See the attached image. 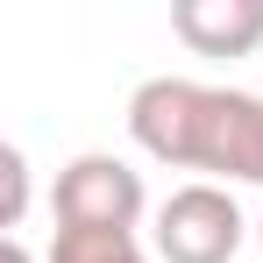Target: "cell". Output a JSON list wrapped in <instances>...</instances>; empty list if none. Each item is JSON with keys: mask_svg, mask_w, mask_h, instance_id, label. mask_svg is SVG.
Segmentation results:
<instances>
[{"mask_svg": "<svg viewBox=\"0 0 263 263\" xmlns=\"http://www.w3.org/2000/svg\"><path fill=\"white\" fill-rule=\"evenodd\" d=\"M0 185H7V206H0V228L14 235V228H22V214H29V157H22L14 142L0 149Z\"/></svg>", "mask_w": 263, "mask_h": 263, "instance_id": "8992f818", "label": "cell"}, {"mask_svg": "<svg viewBox=\"0 0 263 263\" xmlns=\"http://www.w3.org/2000/svg\"><path fill=\"white\" fill-rule=\"evenodd\" d=\"M128 135L142 157L171 171H206L263 185V92L199 86V79H142L128 92Z\"/></svg>", "mask_w": 263, "mask_h": 263, "instance_id": "6da1fadb", "label": "cell"}, {"mask_svg": "<svg viewBox=\"0 0 263 263\" xmlns=\"http://www.w3.org/2000/svg\"><path fill=\"white\" fill-rule=\"evenodd\" d=\"M0 263H36V256H29V242H22V235H7V242H0Z\"/></svg>", "mask_w": 263, "mask_h": 263, "instance_id": "52a82bcc", "label": "cell"}, {"mask_svg": "<svg viewBox=\"0 0 263 263\" xmlns=\"http://www.w3.org/2000/svg\"><path fill=\"white\" fill-rule=\"evenodd\" d=\"M256 249H263V220H256Z\"/></svg>", "mask_w": 263, "mask_h": 263, "instance_id": "ba28073f", "label": "cell"}, {"mask_svg": "<svg viewBox=\"0 0 263 263\" xmlns=\"http://www.w3.org/2000/svg\"><path fill=\"white\" fill-rule=\"evenodd\" d=\"M50 214L57 228H135L142 235V214H149V192H142V171L114 149H86L71 157L57 185H50Z\"/></svg>", "mask_w": 263, "mask_h": 263, "instance_id": "3957f363", "label": "cell"}, {"mask_svg": "<svg viewBox=\"0 0 263 263\" xmlns=\"http://www.w3.org/2000/svg\"><path fill=\"white\" fill-rule=\"evenodd\" d=\"M171 36L192 57H249L263 43V0H171Z\"/></svg>", "mask_w": 263, "mask_h": 263, "instance_id": "277c9868", "label": "cell"}, {"mask_svg": "<svg viewBox=\"0 0 263 263\" xmlns=\"http://www.w3.org/2000/svg\"><path fill=\"white\" fill-rule=\"evenodd\" d=\"M50 263H157V249H142L135 228H57Z\"/></svg>", "mask_w": 263, "mask_h": 263, "instance_id": "5b68a950", "label": "cell"}, {"mask_svg": "<svg viewBox=\"0 0 263 263\" xmlns=\"http://www.w3.org/2000/svg\"><path fill=\"white\" fill-rule=\"evenodd\" d=\"M242 242H249V220L235 206V192L214 185V178L178 185L171 199L157 206V228H149L157 263H235Z\"/></svg>", "mask_w": 263, "mask_h": 263, "instance_id": "7a4b0ae2", "label": "cell"}]
</instances>
